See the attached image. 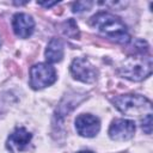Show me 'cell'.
Segmentation results:
<instances>
[{"instance_id": "obj_9", "label": "cell", "mask_w": 153, "mask_h": 153, "mask_svg": "<svg viewBox=\"0 0 153 153\" xmlns=\"http://www.w3.org/2000/svg\"><path fill=\"white\" fill-rule=\"evenodd\" d=\"M31 134L25 128H17L12 134H10L7 139L6 147L12 153H17L19 151H23L30 142Z\"/></svg>"}, {"instance_id": "obj_14", "label": "cell", "mask_w": 153, "mask_h": 153, "mask_svg": "<svg viewBox=\"0 0 153 153\" xmlns=\"http://www.w3.org/2000/svg\"><path fill=\"white\" fill-rule=\"evenodd\" d=\"M41 6H44V7H50V6H54L56 5L57 2H38Z\"/></svg>"}, {"instance_id": "obj_15", "label": "cell", "mask_w": 153, "mask_h": 153, "mask_svg": "<svg viewBox=\"0 0 153 153\" xmlns=\"http://www.w3.org/2000/svg\"><path fill=\"white\" fill-rule=\"evenodd\" d=\"M78 153H93L92 151H80V152H78Z\"/></svg>"}, {"instance_id": "obj_2", "label": "cell", "mask_w": 153, "mask_h": 153, "mask_svg": "<svg viewBox=\"0 0 153 153\" xmlns=\"http://www.w3.org/2000/svg\"><path fill=\"white\" fill-rule=\"evenodd\" d=\"M115 106L124 115L136 118H145L152 115V103L140 94H123L112 99Z\"/></svg>"}, {"instance_id": "obj_3", "label": "cell", "mask_w": 153, "mask_h": 153, "mask_svg": "<svg viewBox=\"0 0 153 153\" xmlns=\"http://www.w3.org/2000/svg\"><path fill=\"white\" fill-rule=\"evenodd\" d=\"M118 73L123 78L133 81L143 80L152 73V59L143 54L129 56L120 65Z\"/></svg>"}, {"instance_id": "obj_12", "label": "cell", "mask_w": 153, "mask_h": 153, "mask_svg": "<svg viewBox=\"0 0 153 153\" xmlns=\"http://www.w3.org/2000/svg\"><path fill=\"white\" fill-rule=\"evenodd\" d=\"M92 6L91 1H76L73 4V12L74 13H80L84 11H88Z\"/></svg>"}, {"instance_id": "obj_6", "label": "cell", "mask_w": 153, "mask_h": 153, "mask_svg": "<svg viewBox=\"0 0 153 153\" xmlns=\"http://www.w3.org/2000/svg\"><path fill=\"white\" fill-rule=\"evenodd\" d=\"M135 133V123L130 120L118 118L112 121L109 128V136L115 141L129 140Z\"/></svg>"}, {"instance_id": "obj_4", "label": "cell", "mask_w": 153, "mask_h": 153, "mask_svg": "<svg viewBox=\"0 0 153 153\" xmlns=\"http://www.w3.org/2000/svg\"><path fill=\"white\" fill-rule=\"evenodd\" d=\"M56 80L55 68L48 63H38L30 69V86L35 90L44 88Z\"/></svg>"}, {"instance_id": "obj_11", "label": "cell", "mask_w": 153, "mask_h": 153, "mask_svg": "<svg viewBox=\"0 0 153 153\" xmlns=\"http://www.w3.org/2000/svg\"><path fill=\"white\" fill-rule=\"evenodd\" d=\"M63 33L67 35L68 37L72 38H78L79 37V30L73 19H69L63 23Z\"/></svg>"}, {"instance_id": "obj_7", "label": "cell", "mask_w": 153, "mask_h": 153, "mask_svg": "<svg viewBox=\"0 0 153 153\" xmlns=\"http://www.w3.org/2000/svg\"><path fill=\"white\" fill-rule=\"evenodd\" d=\"M75 128L79 135L85 137H93L100 129L99 120L91 114H81L75 118Z\"/></svg>"}, {"instance_id": "obj_10", "label": "cell", "mask_w": 153, "mask_h": 153, "mask_svg": "<svg viewBox=\"0 0 153 153\" xmlns=\"http://www.w3.org/2000/svg\"><path fill=\"white\" fill-rule=\"evenodd\" d=\"M63 57V43L59 38H51L45 49V59L50 63L60 62Z\"/></svg>"}, {"instance_id": "obj_1", "label": "cell", "mask_w": 153, "mask_h": 153, "mask_svg": "<svg viewBox=\"0 0 153 153\" xmlns=\"http://www.w3.org/2000/svg\"><path fill=\"white\" fill-rule=\"evenodd\" d=\"M90 23L100 33L117 43L127 44L130 41V35L124 23L109 12H98L91 18Z\"/></svg>"}, {"instance_id": "obj_13", "label": "cell", "mask_w": 153, "mask_h": 153, "mask_svg": "<svg viewBox=\"0 0 153 153\" xmlns=\"http://www.w3.org/2000/svg\"><path fill=\"white\" fill-rule=\"evenodd\" d=\"M142 129L146 134L152 133V115H148L145 118H142Z\"/></svg>"}, {"instance_id": "obj_16", "label": "cell", "mask_w": 153, "mask_h": 153, "mask_svg": "<svg viewBox=\"0 0 153 153\" xmlns=\"http://www.w3.org/2000/svg\"><path fill=\"white\" fill-rule=\"evenodd\" d=\"M0 45H1V38H0Z\"/></svg>"}, {"instance_id": "obj_8", "label": "cell", "mask_w": 153, "mask_h": 153, "mask_svg": "<svg viewBox=\"0 0 153 153\" xmlns=\"http://www.w3.org/2000/svg\"><path fill=\"white\" fill-rule=\"evenodd\" d=\"M12 26L14 33L20 38H27L32 35L35 29V22L32 17L26 13H16L13 16Z\"/></svg>"}, {"instance_id": "obj_5", "label": "cell", "mask_w": 153, "mask_h": 153, "mask_svg": "<svg viewBox=\"0 0 153 153\" xmlns=\"http://www.w3.org/2000/svg\"><path fill=\"white\" fill-rule=\"evenodd\" d=\"M71 73L72 75L82 82H93L97 78V71L93 65L84 57H76L73 60L71 65Z\"/></svg>"}]
</instances>
